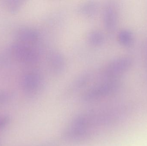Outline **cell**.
Returning a JSON list of instances; mask_svg holds the SVG:
<instances>
[{
  "instance_id": "cell-1",
  "label": "cell",
  "mask_w": 147,
  "mask_h": 146,
  "mask_svg": "<svg viewBox=\"0 0 147 146\" xmlns=\"http://www.w3.org/2000/svg\"><path fill=\"white\" fill-rule=\"evenodd\" d=\"M132 61L130 57L123 56L111 61L105 69L104 75L110 80L117 79L127 72L131 67Z\"/></svg>"
},
{
  "instance_id": "cell-2",
  "label": "cell",
  "mask_w": 147,
  "mask_h": 146,
  "mask_svg": "<svg viewBox=\"0 0 147 146\" xmlns=\"http://www.w3.org/2000/svg\"><path fill=\"white\" fill-rule=\"evenodd\" d=\"M119 86L118 80L109 81L88 91L83 96V100L88 102L97 100L114 93Z\"/></svg>"
},
{
  "instance_id": "cell-3",
  "label": "cell",
  "mask_w": 147,
  "mask_h": 146,
  "mask_svg": "<svg viewBox=\"0 0 147 146\" xmlns=\"http://www.w3.org/2000/svg\"><path fill=\"white\" fill-rule=\"evenodd\" d=\"M11 53L16 60L23 63H32L38 61V55L32 48L23 44H14L12 45Z\"/></svg>"
},
{
  "instance_id": "cell-4",
  "label": "cell",
  "mask_w": 147,
  "mask_h": 146,
  "mask_svg": "<svg viewBox=\"0 0 147 146\" xmlns=\"http://www.w3.org/2000/svg\"><path fill=\"white\" fill-rule=\"evenodd\" d=\"M117 7L114 3H111L105 10V25L107 30L110 31L115 29L118 22V13Z\"/></svg>"
},
{
  "instance_id": "cell-5",
  "label": "cell",
  "mask_w": 147,
  "mask_h": 146,
  "mask_svg": "<svg viewBox=\"0 0 147 146\" xmlns=\"http://www.w3.org/2000/svg\"><path fill=\"white\" fill-rule=\"evenodd\" d=\"M40 79L37 74L30 73L24 77L22 81L23 89L28 93H33L40 85Z\"/></svg>"
},
{
  "instance_id": "cell-6",
  "label": "cell",
  "mask_w": 147,
  "mask_h": 146,
  "mask_svg": "<svg viewBox=\"0 0 147 146\" xmlns=\"http://www.w3.org/2000/svg\"><path fill=\"white\" fill-rule=\"evenodd\" d=\"M17 37L20 40L23 42H34L38 38V34L33 29L23 28L18 31Z\"/></svg>"
},
{
  "instance_id": "cell-7",
  "label": "cell",
  "mask_w": 147,
  "mask_h": 146,
  "mask_svg": "<svg viewBox=\"0 0 147 146\" xmlns=\"http://www.w3.org/2000/svg\"><path fill=\"white\" fill-rule=\"evenodd\" d=\"M118 38L120 43L126 47L132 45L134 39L133 32L128 29H124L121 31L118 34Z\"/></svg>"
},
{
  "instance_id": "cell-8",
  "label": "cell",
  "mask_w": 147,
  "mask_h": 146,
  "mask_svg": "<svg viewBox=\"0 0 147 146\" xmlns=\"http://www.w3.org/2000/svg\"><path fill=\"white\" fill-rule=\"evenodd\" d=\"M103 36L100 32L95 31L91 33L88 38L92 44L98 45L103 42Z\"/></svg>"
},
{
  "instance_id": "cell-9",
  "label": "cell",
  "mask_w": 147,
  "mask_h": 146,
  "mask_svg": "<svg viewBox=\"0 0 147 146\" xmlns=\"http://www.w3.org/2000/svg\"><path fill=\"white\" fill-rule=\"evenodd\" d=\"M64 61L63 57L62 56L59 54H55L53 55L51 58V62L53 67L56 70H60V69L63 68L64 65Z\"/></svg>"
},
{
  "instance_id": "cell-10",
  "label": "cell",
  "mask_w": 147,
  "mask_h": 146,
  "mask_svg": "<svg viewBox=\"0 0 147 146\" xmlns=\"http://www.w3.org/2000/svg\"><path fill=\"white\" fill-rule=\"evenodd\" d=\"M80 11L84 14L91 15L95 13L96 11V7L94 4H88L82 7Z\"/></svg>"
},
{
  "instance_id": "cell-11",
  "label": "cell",
  "mask_w": 147,
  "mask_h": 146,
  "mask_svg": "<svg viewBox=\"0 0 147 146\" xmlns=\"http://www.w3.org/2000/svg\"><path fill=\"white\" fill-rule=\"evenodd\" d=\"M7 4L9 10L13 12H16L18 10L20 6L19 1H9Z\"/></svg>"
},
{
  "instance_id": "cell-12",
  "label": "cell",
  "mask_w": 147,
  "mask_h": 146,
  "mask_svg": "<svg viewBox=\"0 0 147 146\" xmlns=\"http://www.w3.org/2000/svg\"><path fill=\"white\" fill-rule=\"evenodd\" d=\"M9 121V117L7 116L0 117V129L6 126Z\"/></svg>"
},
{
  "instance_id": "cell-13",
  "label": "cell",
  "mask_w": 147,
  "mask_h": 146,
  "mask_svg": "<svg viewBox=\"0 0 147 146\" xmlns=\"http://www.w3.org/2000/svg\"><path fill=\"white\" fill-rule=\"evenodd\" d=\"M9 95L7 93L0 92V103H5L8 100Z\"/></svg>"
},
{
  "instance_id": "cell-14",
  "label": "cell",
  "mask_w": 147,
  "mask_h": 146,
  "mask_svg": "<svg viewBox=\"0 0 147 146\" xmlns=\"http://www.w3.org/2000/svg\"><path fill=\"white\" fill-rule=\"evenodd\" d=\"M37 146H58L55 143H47V144H42L41 145Z\"/></svg>"
}]
</instances>
